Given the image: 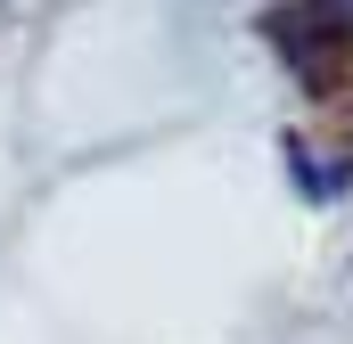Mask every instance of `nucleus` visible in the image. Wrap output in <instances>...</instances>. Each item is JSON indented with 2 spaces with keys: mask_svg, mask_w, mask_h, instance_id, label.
Segmentation results:
<instances>
[{
  "mask_svg": "<svg viewBox=\"0 0 353 344\" xmlns=\"http://www.w3.org/2000/svg\"><path fill=\"white\" fill-rule=\"evenodd\" d=\"M312 17H321L329 33H353V0H312Z\"/></svg>",
  "mask_w": 353,
  "mask_h": 344,
  "instance_id": "nucleus-1",
  "label": "nucleus"
}]
</instances>
